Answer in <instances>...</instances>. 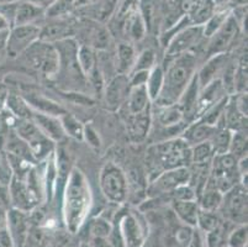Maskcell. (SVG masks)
I'll return each mask as SVG.
<instances>
[{
    "label": "cell",
    "instance_id": "obj_47",
    "mask_svg": "<svg viewBox=\"0 0 248 247\" xmlns=\"http://www.w3.org/2000/svg\"><path fill=\"white\" fill-rule=\"evenodd\" d=\"M30 1H32L33 4H36V5L40 6L41 9L46 10L48 6H51L52 4L55 3L56 0H30Z\"/></svg>",
    "mask_w": 248,
    "mask_h": 247
},
{
    "label": "cell",
    "instance_id": "obj_25",
    "mask_svg": "<svg viewBox=\"0 0 248 247\" xmlns=\"http://www.w3.org/2000/svg\"><path fill=\"white\" fill-rule=\"evenodd\" d=\"M150 106H152V101H151L150 97H148L146 87L142 85V87L130 88V92H128L125 104L121 106L119 112L135 115L145 112L146 109H148Z\"/></svg>",
    "mask_w": 248,
    "mask_h": 247
},
{
    "label": "cell",
    "instance_id": "obj_16",
    "mask_svg": "<svg viewBox=\"0 0 248 247\" xmlns=\"http://www.w3.org/2000/svg\"><path fill=\"white\" fill-rule=\"evenodd\" d=\"M130 92L128 77L125 74H116L105 83L103 90V98L105 108L110 112H119L125 104Z\"/></svg>",
    "mask_w": 248,
    "mask_h": 247
},
{
    "label": "cell",
    "instance_id": "obj_51",
    "mask_svg": "<svg viewBox=\"0 0 248 247\" xmlns=\"http://www.w3.org/2000/svg\"><path fill=\"white\" fill-rule=\"evenodd\" d=\"M213 1L215 3L216 8L221 9L222 6H224V8H229V3L231 0H213Z\"/></svg>",
    "mask_w": 248,
    "mask_h": 247
},
{
    "label": "cell",
    "instance_id": "obj_35",
    "mask_svg": "<svg viewBox=\"0 0 248 247\" xmlns=\"http://www.w3.org/2000/svg\"><path fill=\"white\" fill-rule=\"evenodd\" d=\"M60 121L66 137L83 141V132H84L85 125L79 119H77L73 114H69L68 112H66L60 116Z\"/></svg>",
    "mask_w": 248,
    "mask_h": 247
},
{
    "label": "cell",
    "instance_id": "obj_2",
    "mask_svg": "<svg viewBox=\"0 0 248 247\" xmlns=\"http://www.w3.org/2000/svg\"><path fill=\"white\" fill-rule=\"evenodd\" d=\"M92 193L84 174L73 168L63 188V221L71 234H77L87 220Z\"/></svg>",
    "mask_w": 248,
    "mask_h": 247
},
{
    "label": "cell",
    "instance_id": "obj_37",
    "mask_svg": "<svg viewBox=\"0 0 248 247\" xmlns=\"http://www.w3.org/2000/svg\"><path fill=\"white\" fill-rule=\"evenodd\" d=\"M215 152L210 142L205 141L190 147V166H209Z\"/></svg>",
    "mask_w": 248,
    "mask_h": 247
},
{
    "label": "cell",
    "instance_id": "obj_20",
    "mask_svg": "<svg viewBox=\"0 0 248 247\" xmlns=\"http://www.w3.org/2000/svg\"><path fill=\"white\" fill-rule=\"evenodd\" d=\"M32 120L38 130L41 131L47 139L51 140L55 144H61L66 139L64 131L61 125L60 116H52V115L41 114V113H33Z\"/></svg>",
    "mask_w": 248,
    "mask_h": 247
},
{
    "label": "cell",
    "instance_id": "obj_49",
    "mask_svg": "<svg viewBox=\"0 0 248 247\" xmlns=\"http://www.w3.org/2000/svg\"><path fill=\"white\" fill-rule=\"evenodd\" d=\"M9 93L6 92L5 89H0V113L3 112L4 109H5V103H6V98H8Z\"/></svg>",
    "mask_w": 248,
    "mask_h": 247
},
{
    "label": "cell",
    "instance_id": "obj_46",
    "mask_svg": "<svg viewBox=\"0 0 248 247\" xmlns=\"http://www.w3.org/2000/svg\"><path fill=\"white\" fill-rule=\"evenodd\" d=\"M186 247H206L204 235H202L198 229L195 231H193L190 240H189L188 244L186 245Z\"/></svg>",
    "mask_w": 248,
    "mask_h": 247
},
{
    "label": "cell",
    "instance_id": "obj_11",
    "mask_svg": "<svg viewBox=\"0 0 248 247\" xmlns=\"http://www.w3.org/2000/svg\"><path fill=\"white\" fill-rule=\"evenodd\" d=\"M217 212L224 220L233 225L247 224V189L238 184L224 193Z\"/></svg>",
    "mask_w": 248,
    "mask_h": 247
},
{
    "label": "cell",
    "instance_id": "obj_34",
    "mask_svg": "<svg viewBox=\"0 0 248 247\" xmlns=\"http://www.w3.org/2000/svg\"><path fill=\"white\" fill-rule=\"evenodd\" d=\"M77 60L82 69L83 74L88 81V77L96 71L98 68V58H96V51L92 47L85 46V45H79L78 53H77Z\"/></svg>",
    "mask_w": 248,
    "mask_h": 247
},
{
    "label": "cell",
    "instance_id": "obj_12",
    "mask_svg": "<svg viewBox=\"0 0 248 247\" xmlns=\"http://www.w3.org/2000/svg\"><path fill=\"white\" fill-rule=\"evenodd\" d=\"M190 171L189 167H179L164 171L150 181L148 193L153 197L170 196L175 189L189 184Z\"/></svg>",
    "mask_w": 248,
    "mask_h": 247
},
{
    "label": "cell",
    "instance_id": "obj_45",
    "mask_svg": "<svg viewBox=\"0 0 248 247\" xmlns=\"http://www.w3.org/2000/svg\"><path fill=\"white\" fill-rule=\"evenodd\" d=\"M83 141L87 142L92 148L99 149L101 147L100 136L98 135L95 129L90 125L84 126V132H83Z\"/></svg>",
    "mask_w": 248,
    "mask_h": 247
},
{
    "label": "cell",
    "instance_id": "obj_6",
    "mask_svg": "<svg viewBox=\"0 0 248 247\" xmlns=\"http://www.w3.org/2000/svg\"><path fill=\"white\" fill-rule=\"evenodd\" d=\"M14 131L20 139L28 144L35 162L46 161L55 152V142L47 139L31 119L17 120L14 126Z\"/></svg>",
    "mask_w": 248,
    "mask_h": 247
},
{
    "label": "cell",
    "instance_id": "obj_19",
    "mask_svg": "<svg viewBox=\"0 0 248 247\" xmlns=\"http://www.w3.org/2000/svg\"><path fill=\"white\" fill-rule=\"evenodd\" d=\"M230 62L229 53L216 54L213 57H209L205 60L202 66H199L197 72V78L199 82L200 88L205 87L210 82L215 79L221 78V74L225 71L227 63Z\"/></svg>",
    "mask_w": 248,
    "mask_h": 247
},
{
    "label": "cell",
    "instance_id": "obj_1",
    "mask_svg": "<svg viewBox=\"0 0 248 247\" xmlns=\"http://www.w3.org/2000/svg\"><path fill=\"white\" fill-rule=\"evenodd\" d=\"M199 60L198 52H186L177 57L166 58V65H162L164 69L163 87L153 105L167 106L177 104L197 74Z\"/></svg>",
    "mask_w": 248,
    "mask_h": 247
},
{
    "label": "cell",
    "instance_id": "obj_15",
    "mask_svg": "<svg viewBox=\"0 0 248 247\" xmlns=\"http://www.w3.org/2000/svg\"><path fill=\"white\" fill-rule=\"evenodd\" d=\"M152 110L153 106H150L148 109H146L145 112L140 113V114L130 115L126 114V113L123 114L128 139L132 144H142L148 139L153 125Z\"/></svg>",
    "mask_w": 248,
    "mask_h": 247
},
{
    "label": "cell",
    "instance_id": "obj_50",
    "mask_svg": "<svg viewBox=\"0 0 248 247\" xmlns=\"http://www.w3.org/2000/svg\"><path fill=\"white\" fill-rule=\"evenodd\" d=\"M237 6H247V0H231L229 3V8L233 9Z\"/></svg>",
    "mask_w": 248,
    "mask_h": 247
},
{
    "label": "cell",
    "instance_id": "obj_9",
    "mask_svg": "<svg viewBox=\"0 0 248 247\" xmlns=\"http://www.w3.org/2000/svg\"><path fill=\"white\" fill-rule=\"evenodd\" d=\"M22 54L29 66L37 72H41L48 78H55L58 72V53L55 46L44 41H36Z\"/></svg>",
    "mask_w": 248,
    "mask_h": 247
},
{
    "label": "cell",
    "instance_id": "obj_29",
    "mask_svg": "<svg viewBox=\"0 0 248 247\" xmlns=\"http://www.w3.org/2000/svg\"><path fill=\"white\" fill-rule=\"evenodd\" d=\"M22 97L25 98V100L28 101V104L35 113L52 115V116H61V115L67 112L66 109L61 106L60 104L46 98V97H42V95L32 94L31 93V94L22 95Z\"/></svg>",
    "mask_w": 248,
    "mask_h": 247
},
{
    "label": "cell",
    "instance_id": "obj_4",
    "mask_svg": "<svg viewBox=\"0 0 248 247\" xmlns=\"http://www.w3.org/2000/svg\"><path fill=\"white\" fill-rule=\"evenodd\" d=\"M56 51L58 53V72L55 78H57L62 84L63 92H78L84 93L88 83L87 78L83 74L77 53L79 49V44L74 37L64 38L56 44H53ZM87 94V93H84Z\"/></svg>",
    "mask_w": 248,
    "mask_h": 247
},
{
    "label": "cell",
    "instance_id": "obj_40",
    "mask_svg": "<svg viewBox=\"0 0 248 247\" xmlns=\"http://www.w3.org/2000/svg\"><path fill=\"white\" fill-rule=\"evenodd\" d=\"M229 153L237 160L247 156V130H238L232 132Z\"/></svg>",
    "mask_w": 248,
    "mask_h": 247
},
{
    "label": "cell",
    "instance_id": "obj_13",
    "mask_svg": "<svg viewBox=\"0 0 248 247\" xmlns=\"http://www.w3.org/2000/svg\"><path fill=\"white\" fill-rule=\"evenodd\" d=\"M119 236L124 247H142L147 237V225L136 213H126L119 220Z\"/></svg>",
    "mask_w": 248,
    "mask_h": 247
},
{
    "label": "cell",
    "instance_id": "obj_27",
    "mask_svg": "<svg viewBox=\"0 0 248 247\" xmlns=\"http://www.w3.org/2000/svg\"><path fill=\"white\" fill-rule=\"evenodd\" d=\"M28 213L20 212V210L11 208L8 210V221L6 229L10 232L11 239L14 241V247L17 244H24V239L28 235V221H26Z\"/></svg>",
    "mask_w": 248,
    "mask_h": 247
},
{
    "label": "cell",
    "instance_id": "obj_48",
    "mask_svg": "<svg viewBox=\"0 0 248 247\" xmlns=\"http://www.w3.org/2000/svg\"><path fill=\"white\" fill-rule=\"evenodd\" d=\"M10 29H11L10 21L0 14V31H6V30H10Z\"/></svg>",
    "mask_w": 248,
    "mask_h": 247
},
{
    "label": "cell",
    "instance_id": "obj_41",
    "mask_svg": "<svg viewBox=\"0 0 248 247\" xmlns=\"http://www.w3.org/2000/svg\"><path fill=\"white\" fill-rule=\"evenodd\" d=\"M248 229L247 224H238L230 229L225 247H247Z\"/></svg>",
    "mask_w": 248,
    "mask_h": 247
},
{
    "label": "cell",
    "instance_id": "obj_24",
    "mask_svg": "<svg viewBox=\"0 0 248 247\" xmlns=\"http://www.w3.org/2000/svg\"><path fill=\"white\" fill-rule=\"evenodd\" d=\"M215 128L216 126L209 125L200 119L193 120L183 130L180 137L190 147L195 146V145L202 144V142L209 141Z\"/></svg>",
    "mask_w": 248,
    "mask_h": 247
},
{
    "label": "cell",
    "instance_id": "obj_14",
    "mask_svg": "<svg viewBox=\"0 0 248 247\" xmlns=\"http://www.w3.org/2000/svg\"><path fill=\"white\" fill-rule=\"evenodd\" d=\"M41 26L38 24L21 25V26H13L6 44V51L11 58H16L21 56L31 45H33L40 38Z\"/></svg>",
    "mask_w": 248,
    "mask_h": 247
},
{
    "label": "cell",
    "instance_id": "obj_53",
    "mask_svg": "<svg viewBox=\"0 0 248 247\" xmlns=\"http://www.w3.org/2000/svg\"><path fill=\"white\" fill-rule=\"evenodd\" d=\"M21 0H0V4H10V3H17Z\"/></svg>",
    "mask_w": 248,
    "mask_h": 247
},
{
    "label": "cell",
    "instance_id": "obj_54",
    "mask_svg": "<svg viewBox=\"0 0 248 247\" xmlns=\"http://www.w3.org/2000/svg\"><path fill=\"white\" fill-rule=\"evenodd\" d=\"M78 247H92V246H90V244H88V242H80Z\"/></svg>",
    "mask_w": 248,
    "mask_h": 247
},
{
    "label": "cell",
    "instance_id": "obj_22",
    "mask_svg": "<svg viewBox=\"0 0 248 247\" xmlns=\"http://www.w3.org/2000/svg\"><path fill=\"white\" fill-rule=\"evenodd\" d=\"M52 22L41 26L40 33V41H44L47 44H56L58 41L64 40L68 37H74V30L72 25L63 21L62 19H51Z\"/></svg>",
    "mask_w": 248,
    "mask_h": 247
},
{
    "label": "cell",
    "instance_id": "obj_36",
    "mask_svg": "<svg viewBox=\"0 0 248 247\" xmlns=\"http://www.w3.org/2000/svg\"><path fill=\"white\" fill-rule=\"evenodd\" d=\"M164 79V69L162 65H155L148 73L147 82H146V90L148 93L151 101L155 103V99L159 97L162 87H163Z\"/></svg>",
    "mask_w": 248,
    "mask_h": 247
},
{
    "label": "cell",
    "instance_id": "obj_28",
    "mask_svg": "<svg viewBox=\"0 0 248 247\" xmlns=\"http://www.w3.org/2000/svg\"><path fill=\"white\" fill-rule=\"evenodd\" d=\"M45 15V10L33 4L30 0H21L17 4L16 11H15L14 22L13 26H21V25L37 24L40 17Z\"/></svg>",
    "mask_w": 248,
    "mask_h": 247
},
{
    "label": "cell",
    "instance_id": "obj_33",
    "mask_svg": "<svg viewBox=\"0 0 248 247\" xmlns=\"http://www.w3.org/2000/svg\"><path fill=\"white\" fill-rule=\"evenodd\" d=\"M110 45H111V33L109 29L100 24H96L90 30L89 41L85 44V46L92 47L96 52H103L108 51Z\"/></svg>",
    "mask_w": 248,
    "mask_h": 247
},
{
    "label": "cell",
    "instance_id": "obj_7",
    "mask_svg": "<svg viewBox=\"0 0 248 247\" xmlns=\"http://www.w3.org/2000/svg\"><path fill=\"white\" fill-rule=\"evenodd\" d=\"M209 181L222 194L240 184L241 176L237 168V158L230 153L214 156L210 165Z\"/></svg>",
    "mask_w": 248,
    "mask_h": 247
},
{
    "label": "cell",
    "instance_id": "obj_3",
    "mask_svg": "<svg viewBox=\"0 0 248 247\" xmlns=\"http://www.w3.org/2000/svg\"><path fill=\"white\" fill-rule=\"evenodd\" d=\"M150 181L168 169L190 166V146L182 137L153 142L146 152Z\"/></svg>",
    "mask_w": 248,
    "mask_h": 247
},
{
    "label": "cell",
    "instance_id": "obj_39",
    "mask_svg": "<svg viewBox=\"0 0 248 247\" xmlns=\"http://www.w3.org/2000/svg\"><path fill=\"white\" fill-rule=\"evenodd\" d=\"M224 219L221 217L218 212H206V210L200 209L198 215L197 229L202 235H206L221 225Z\"/></svg>",
    "mask_w": 248,
    "mask_h": 247
},
{
    "label": "cell",
    "instance_id": "obj_8",
    "mask_svg": "<svg viewBox=\"0 0 248 247\" xmlns=\"http://www.w3.org/2000/svg\"><path fill=\"white\" fill-rule=\"evenodd\" d=\"M204 41L202 25H184L178 29L167 42L166 58L177 57L186 52L199 53V49Z\"/></svg>",
    "mask_w": 248,
    "mask_h": 247
},
{
    "label": "cell",
    "instance_id": "obj_17",
    "mask_svg": "<svg viewBox=\"0 0 248 247\" xmlns=\"http://www.w3.org/2000/svg\"><path fill=\"white\" fill-rule=\"evenodd\" d=\"M9 194H10V205L20 212H32L37 207L38 201L28 188L24 180L11 177L9 183Z\"/></svg>",
    "mask_w": 248,
    "mask_h": 247
},
{
    "label": "cell",
    "instance_id": "obj_23",
    "mask_svg": "<svg viewBox=\"0 0 248 247\" xmlns=\"http://www.w3.org/2000/svg\"><path fill=\"white\" fill-rule=\"evenodd\" d=\"M136 57L137 52L131 42H127V41L119 42L116 45V49H115L114 54L116 73L128 76L131 73L132 68H134Z\"/></svg>",
    "mask_w": 248,
    "mask_h": 247
},
{
    "label": "cell",
    "instance_id": "obj_38",
    "mask_svg": "<svg viewBox=\"0 0 248 247\" xmlns=\"http://www.w3.org/2000/svg\"><path fill=\"white\" fill-rule=\"evenodd\" d=\"M230 14H231V9L221 8L217 9V10L207 19V21L202 25V33H204L205 40L211 37V36L224 25V22L226 21L227 17L230 16Z\"/></svg>",
    "mask_w": 248,
    "mask_h": 247
},
{
    "label": "cell",
    "instance_id": "obj_21",
    "mask_svg": "<svg viewBox=\"0 0 248 247\" xmlns=\"http://www.w3.org/2000/svg\"><path fill=\"white\" fill-rule=\"evenodd\" d=\"M147 27V24L140 10V6H137L126 16L121 31L125 35L126 40H128L127 42H139L145 38Z\"/></svg>",
    "mask_w": 248,
    "mask_h": 247
},
{
    "label": "cell",
    "instance_id": "obj_10",
    "mask_svg": "<svg viewBox=\"0 0 248 247\" xmlns=\"http://www.w3.org/2000/svg\"><path fill=\"white\" fill-rule=\"evenodd\" d=\"M241 33H242V30H241L240 24H238L237 20L234 19L233 15L230 14V16L227 17L224 25L211 37L205 40L206 45L202 49L205 60L216 56V54L229 53L230 49L233 46L234 41L237 40Z\"/></svg>",
    "mask_w": 248,
    "mask_h": 247
},
{
    "label": "cell",
    "instance_id": "obj_43",
    "mask_svg": "<svg viewBox=\"0 0 248 247\" xmlns=\"http://www.w3.org/2000/svg\"><path fill=\"white\" fill-rule=\"evenodd\" d=\"M112 230H114L112 224L103 216L96 217L90 224V235L93 236V239L108 240L111 236Z\"/></svg>",
    "mask_w": 248,
    "mask_h": 247
},
{
    "label": "cell",
    "instance_id": "obj_30",
    "mask_svg": "<svg viewBox=\"0 0 248 247\" xmlns=\"http://www.w3.org/2000/svg\"><path fill=\"white\" fill-rule=\"evenodd\" d=\"M222 196L224 194L221 193L220 190L210 181H207L205 187L202 188V190L200 192L199 196H198L197 201L202 210L217 212L221 205V201H222Z\"/></svg>",
    "mask_w": 248,
    "mask_h": 247
},
{
    "label": "cell",
    "instance_id": "obj_5",
    "mask_svg": "<svg viewBox=\"0 0 248 247\" xmlns=\"http://www.w3.org/2000/svg\"><path fill=\"white\" fill-rule=\"evenodd\" d=\"M101 193L108 201L120 205L127 199L128 182L125 172L112 162L105 163L99 174Z\"/></svg>",
    "mask_w": 248,
    "mask_h": 247
},
{
    "label": "cell",
    "instance_id": "obj_31",
    "mask_svg": "<svg viewBox=\"0 0 248 247\" xmlns=\"http://www.w3.org/2000/svg\"><path fill=\"white\" fill-rule=\"evenodd\" d=\"M5 109L17 120L32 119V115L35 113L28 104V101L25 100L24 97L16 94V93H9Z\"/></svg>",
    "mask_w": 248,
    "mask_h": 247
},
{
    "label": "cell",
    "instance_id": "obj_18",
    "mask_svg": "<svg viewBox=\"0 0 248 247\" xmlns=\"http://www.w3.org/2000/svg\"><path fill=\"white\" fill-rule=\"evenodd\" d=\"M226 97H229V94L225 90L220 78L215 79V81L210 82L205 87L200 88L197 112H195V120L202 116L209 109L213 108L215 104H217L218 101H221Z\"/></svg>",
    "mask_w": 248,
    "mask_h": 247
},
{
    "label": "cell",
    "instance_id": "obj_42",
    "mask_svg": "<svg viewBox=\"0 0 248 247\" xmlns=\"http://www.w3.org/2000/svg\"><path fill=\"white\" fill-rule=\"evenodd\" d=\"M76 8V0H56L45 10L47 19H62Z\"/></svg>",
    "mask_w": 248,
    "mask_h": 247
},
{
    "label": "cell",
    "instance_id": "obj_32",
    "mask_svg": "<svg viewBox=\"0 0 248 247\" xmlns=\"http://www.w3.org/2000/svg\"><path fill=\"white\" fill-rule=\"evenodd\" d=\"M232 131L229 130L226 126L222 124V120L216 125L213 135L209 139L211 147H213L215 155H222V153H229L230 142H231Z\"/></svg>",
    "mask_w": 248,
    "mask_h": 247
},
{
    "label": "cell",
    "instance_id": "obj_55",
    "mask_svg": "<svg viewBox=\"0 0 248 247\" xmlns=\"http://www.w3.org/2000/svg\"><path fill=\"white\" fill-rule=\"evenodd\" d=\"M67 247H68V246H67Z\"/></svg>",
    "mask_w": 248,
    "mask_h": 247
},
{
    "label": "cell",
    "instance_id": "obj_44",
    "mask_svg": "<svg viewBox=\"0 0 248 247\" xmlns=\"http://www.w3.org/2000/svg\"><path fill=\"white\" fill-rule=\"evenodd\" d=\"M157 63V57H155V53L153 49H146L142 52L137 53L136 62H135L134 68H132V72H139V71H151Z\"/></svg>",
    "mask_w": 248,
    "mask_h": 247
},
{
    "label": "cell",
    "instance_id": "obj_52",
    "mask_svg": "<svg viewBox=\"0 0 248 247\" xmlns=\"http://www.w3.org/2000/svg\"><path fill=\"white\" fill-rule=\"evenodd\" d=\"M94 0H76V8H83V6H88L90 4H93Z\"/></svg>",
    "mask_w": 248,
    "mask_h": 247
},
{
    "label": "cell",
    "instance_id": "obj_26",
    "mask_svg": "<svg viewBox=\"0 0 248 247\" xmlns=\"http://www.w3.org/2000/svg\"><path fill=\"white\" fill-rule=\"evenodd\" d=\"M172 210L183 225L197 229L198 215L200 212L197 200H172Z\"/></svg>",
    "mask_w": 248,
    "mask_h": 247
}]
</instances>
